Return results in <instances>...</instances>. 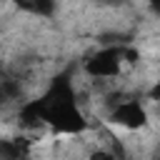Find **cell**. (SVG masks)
Listing matches in <instances>:
<instances>
[{
    "label": "cell",
    "mask_w": 160,
    "mask_h": 160,
    "mask_svg": "<svg viewBox=\"0 0 160 160\" xmlns=\"http://www.w3.org/2000/svg\"><path fill=\"white\" fill-rule=\"evenodd\" d=\"M20 122L28 128L50 125L55 132H80L85 130V118L75 105V90L70 75H60L50 82L42 98L22 105Z\"/></svg>",
    "instance_id": "6da1fadb"
},
{
    "label": "cell",
    "mask_w": 160,
    "mask_h": 160,
    "mask_svg": "<svg viewBox=\"0 0 160 160\" xmlns=\"http://www.w3.org/2000/svg\"><path fill=\"white\" fill-rule=\"evenodd\" d=\"M125 58H128V62H132V60H135V52L128 50V48H118V45L102 48V50H98L95 55H90V58L85 60V70H88V75H92V78H98V80H100V78L108 80V78L120 75V68H122Z\"/></svg>",
    "instance_id": "7a4b0ae2"
},
{
    "label": "cell",
    "mask_w": 160,
    "mask_h": 160,
    "mask_svg": "<svg viewBox=\"0 0 160 160\" xmlns=\"http://www.w3.org/2000/svg\"><path fill=\"white\" fill-rule=\"evenodd\" d=\"M110 122H115L125 130H140L148 122V112L140 105V100H122L118 108L110 110Z\"/></svg>",
    "instance_id": "3957f363"
},
{
    "label": "cell",
    "mask_w": 160,
    "mask_h": 160,
    "mask_svg": "<svg viewBox=\"0 0 160 160\" xmlns=\"http://www.w3.org/2000/svg\"><path fill=\"white\" fill-rule=\"evenodd\" d=\"M88 160H115V155L108 152V150H95V152H90Z\"/></svg>",
    "instance_id": "277c9868"
},
{
    "label": "cell",
    "mask_w": 160,
    "mask_h": 160,
    "mask_svg": "<svg viewBox=\"0 0 160 160\" xmlns=\"http://www.w3.org/2000/svg\"><path fill=\"white\" fill-rule=\"evenodd\" d=\"M150 98H152V100H155V102L160 105V82H158V85H155V88L150 90Z\"/></svg>",
    "instance_id": "5b68a950"
},
{
    "label": "cell",
    "mask_w": 160,
    "mask_h": 160,
    "mask_svg": "<svg viewBox=\"0 0 160 160\" xmlns=\"http://www.w3.org/2000/svg\"><path fill=\"white\" fill-rule=\"evenodd\" d=\"M152 10H155V12L160 15V2H155V5H152Z\"/></svg>",
    "instance_id": "8992f818"
}]
</instances>
